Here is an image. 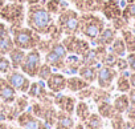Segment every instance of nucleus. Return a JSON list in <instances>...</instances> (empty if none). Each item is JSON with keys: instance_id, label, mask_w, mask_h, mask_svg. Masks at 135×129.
Instances as JSON below:
<instances>
[{"instance_id": "f257e3e1", "label": "nucleus", "mask_w": 135, "mask_h": 129, "mask_svg": "<svg viewBox=\"0 0 135 129\" xmlns=\"http://www.w3.org/2000/svg\"><path fill=\"white\" fill-rule=\"evenodd\" d=\"M25 21L27 27L40 36H46L56 23L53 20V15L48 12L44 3L31 4L25 14Z\"/></svg>"}, {"instance_id": "f03ea898", "label": "nucleus", "mask_w": 135, "mask_h": 129, "mask_svg": "<svg viewBox=\"0 0 135 129\" xmlns=\"http://www.w3.org/2000/svg\"><path fill=\"white\" fill-rule=\"evenodd\" d=\"M106 27L105 19L93 12H81L80 15V32L88 41H94L97 36Z\"/></svg>"}, {"instance_id": "7ed1b4c3", "label": "nucleus", "mask_w": 135, "mask_h": 129, "mask_svg": "<svg viewBox=\"0 0 135 129\" xmlns=\"http://www.w3.org/2000/svg\"><path fill=\"white\" fill-rule=\"evenodd\" d=\"M9 31L12 35L13 45L20 49H24V51H31V49L37 48V44H38L40 39L42 37V36L37 35L36 32H33L28 27L9 28Z\"/></svg>"}, {"instance_id": "20e7f679", "label": "nucleus", "mask_w": 135, "mask_h": 129, "mask_svg": "<svg viewBox=\"0 0 135 129\" xmlns=\"http://www.w3.org/2000/svg\"><path fill=\"white\" fill-rule=\"evenodd\" d=\"M25 7L23 3H6L0 10V19L9 24V28L23 27L25 21Z\"/></svg>"}, {"instance_id": "39448f33", "label": "nucleus", "mask_w": 135, "mask_h": 129, "mask_svg": "<svg viewBox=\"0 0 135 129\" xmlns=\"http://www.w3.org/2000/svg\"><path fill=\"white\" fill-rule=\"evenodd\" d=\"M56 25L65 36L77 35L80 32V14L76 10L68 8L58 15Z\"/></svg>"}, {"instance_id": "423d86ee", "label": "nucleus", "mask_w": 135, "mask_h": 129, "mask_svg": "<svg viewBox=\"0 0 135 129\" xmlns=\"http://www.w3.org/2000/svg\"><path fill=\"white\" fill-rule=\"evenodd\" d=\"M29 110L36 116L38 117L40 120H42L49 128L54 126L56 124V120H57V109L53 104H42V103H38V101H35L31 104V108Z\"/></svg>"}, {"instance_id": "0eeeda50", "label": "nucleus", "mask_w": 135, "mask_h": 129, "mask_svg": "<svg viewBox=\"0 0 135 129\" xmlns=\"http://www.w3.org/2000/svg\"><path fill=\"white\" fill-rule=\"evenodd\" d=\"M68 52L61 41H56L50 45L49 51L45 53V64L56 69H62Z\"/></svg>"}, {"instance_id": "6e6552de", "label": "nucleus", "mask_w": 135, "mask_h": 129, "mask_svg": "<svg viewBox=\"0 0 135 129\" xmlns=\"http://www.w3.org/2000/svg\"><path fill=\"white\" fill-rule=\"evenodd\" d=\"M40 65H41V53L35 48L25 52V56L20 65V71L28 77H36Z\"/></svg>"}, {"instance_id": "1a4fd4ad", "label": "nucleus", "mask_w": 135, "mask_h": 129, "mask_svg": "<svg viewBox=\"0 0 135 129\" xmlns=\"http://www.w3.org/2000/svg\"><path fill=\"white\" fill-rule=\"evenodd\" d=\"M61 43L64 44L65 49L68 53L70 55H77V56H82L89 48H90V43L86 39H81L77 35H69L65 36Z\"/></svg>"}, {"instance_id": "9d476101", "label": "nucleus", "mask_w": 135, "mask_h": 129, "mask_svg": "<svg viewBox=\"0 0 135 129\" xmlns=\"http://www.w3.org/2000/svg\"><path fill=\"white\" fill-rule=\"evenodd\" d=\"M16 121L21 129H50L42 120L36 117L29 109L20 113L17 116Z\"/></svg>"}, {"instance_id": "9b49d317", "label": "nucleus", "mask_w": 135, "mask_h": 129, "mask_svg": "<svg viewBox=\"0 0 135 129\" xmlns=\"http://www.w3.org/2000/svg\"><path fill=\"white\" fill-rule=\"evenodd\" d=\"M7 81L15 88L16 92L20 93H27L29 85H31V80L27 75H24L21 71L19 69H12L9 73L6 75Z\"/></svg>"}, {"instance_id": "f8f14e48", "label": "nucleus", "mask_w": 135, "mask_h": 129, "mask_svg": "<svg viewBox=\"0 0 135 129\" xmlns=\"http://www.w3.org/2000/svg\"><path fill=\"white\" fill-rule=\"evenodd\" d=\"M118 76V72L115 68L113 67H106V65H101L97 71V84L99 88L103 89H111L113 83L115 81Z\"/></svg>"}, {"instance_id": "ddd939ff", "label": "nucleus", "mask_w": 135, "mask_h": 129, "mask_svg": "<svg viewBox=\"0 0 135 129\" xmlns=\"http://www.w3.org/2000/svg\"><path fill=\"white\" fill-rule=\"evenodd\" d=\"M77 100L76 97L68 96V95H60L56 93L54 99H53V105L58 108V110L65 112L68 114H73L74 113V108H76Z\"/></svg>"}, {"instance_id": "4468645a", "label": "nucleus", "mask_w": 135, "mask_h": 129, "mask_svg": "<svg viewBox=\"0 0 135 129\" xmlns=\"http://www.w3.org/2000/svg\"><path fill=\"white\" fill-rule=\"evenodd\" d=\"M122 8L123 7L120 6L119 0H105L101 12L106 20L113 21L114 19H118L122 16Z\"/></svg>"}, {"instance_id": "2eb2a0df", "label": "nucleus", "mask_w": 135, "mask_h": 129, "mask_svg": "<svg viewBox=\"0 0 135 129\" xmlns=\"http://www.w3.org/2000/svg\"><path fill=\"white\" fill-rule=\"evenodd\" d=\"M13 40L9 31L4 23H0V55H8L13 48Z\"/></svg>"}, {"instance_id": "dca6fc26", "label": "nucleus", "mask_w": 135, "mask_h": 129, "mask_svg": "<svg viewBox=\"0 0 135 129\" xmlns=\"http://www.w3.org/2000/svg\"><path fill=\"white\" fill-rule=\"evenodd\" d=\"M17 97L15 88L7 81L6 77H0V101L4 104H12Z\"/></svg>"}, {"instance_id": "f3484780", "label": "nucleus", "mask_w": 135, "mask_h": 129, "mask_svg": "<svg viewBox=\"0 0 135 129\" xmlns=\"http://www.w3.org/2000/svg\"><path fill=\"white\" fill-rule=\"evenodd\" d=\"M45 83H46V88L53 93H61L64 89H66V76L64 73L53 72Z\"/></svg>"}, {"instance_id": "a211bd4d", "label": "nucleus", "mask_w": 135, "mask_h": 129, "mask_svg": "<svg viewBox=\"0 0 135 129\" xmlns=\"http://www.w3.org/2000/svg\"><path fill=\"white\" fill-rule=\"evenodd\" d=\"M118 36V32L110 25V27H105L102 29V32L97 36V39L93 41L95 45H101V47H110V44L115 40V37Z\"/></svg>"}, {"instance_id": "6ab92c4d", "label": "nucleus", "mask_w": 135, "mask_h": 129, "mask_svg": "<svg viewBox=\"0 0 135 129\" xmlns=\"http://www.w3.org/2000/svg\"><path fill=\"white\" fill-rule=\"evenodd\" d=\"M81 65H82V61H81L80 56L68 53V56L65 59V64H64L62 71L65 73H69V75H76V73H78V69L81 68Z\"/></svg>"}, {"instance_id": "aec40b11", "label": "nucleus", "mask_w": 135, "mask_h": 129, "mask_svg": "<svg viewBox=\"0 0 135 129\" xmlns=\"http://www.w3.org/2000/svg\"><path fill=\"white\" fill-rule=\"evenodd\" d=\"M74 125H76V122H74L72 114H68L61 110L57 112V120L54 124L56 129H73Z\"/></svg>"}, {"instance_id": "412c9836", "label": "nucleus", "mask_w": 135, "mask_h": 129, "mask_svg": "<svg viewBox=\"0 0 135 129\" xmlns=\"http://www.w3.org/2000/svg\"><path fill=\"white\" fill-rule=\"evenodd\" d=\"M90 84L86 83L84 79H81L80 76H70V77H66V89L69 92H73V93H77L80 91H82L84 88L89 87Z\"/></svg>"}, {"instance_id": "4be33fe9", "label": "nucleus", "mask_w": 135, "mask_h": 129, "mask_svg": "<svg viewBox=\"0 0 135 129\" xmlns=\"http://www.w3.org/2000/svg\"><path fill=\"white\" fill-rule=\"evenodd\" d=\"M44 6L50 15H60L61 12L69 8L68 2H65V0H48L44 3Z\"/></svg>"}, {"instance_id": "5701e85b", "label": "nucleus", "mask_w": 135, "mask_h": 129, "mask_svg": "<svg viewBox=\"0 0 135 129\" xmlns=\"http://www.w3.org/2000/svg\"><path fill=\"white\" fill-rule=\"evenodd\" d=\"M97 71L98 67H93V65H81V68L78 69V76L81 79H84L86 83L93 84L97 80Z\"/></svg>"}, {"instance_id": "b1692460", "label": "nucleus", "mask_w": 135, "mask_h": 129, "mask_svg": "<svg viewBox=\"0 0 135 129\" xmlns=\"http://www.w3.org/2000/svg\"><path fill=\"white\" fill-rule=\"evenodd\" d=\"M113 106H114V109H115L117 113L123 114L128 109V106H130V101H128L127 93H120V95L115 96L114 97V101H113Z\"/></svg>"}, {"instance_id": "393cba45", "label": "nucleus", "mask_w": 135, "mask_h": 129, "mask_svg": "<svg viewBox=\"0 0 135 129\" xmlns=\"http://www.w3.org/2000/svg\"><path fill=\"white\" fill-rule=\"evenodd\" d=\"M9 56V61H11V65H12V69H19L21 63H23V59L25 56V51L24 49H20L17 47H13L12 51L8 53Z\"/></svg>"}, {"instance_id": "a878e982", "label": "nucleus", "mask_w": 135, "mask_h": 129, "mask_svg": "<svg viewBox=\"0 0 135 129\" xmlns=\"http://www.w3.org/2000/svg\"><path fill=\"white\" fill-rule=\"evenodd\" d=\"M115 87L119 93H127L131 89V85L128 81V71L118 73V76L115 79Z\"/></svg>"}, {"instance_id": "bb28decb", "label": "nucleus", "mask_w": 135, "mask_h": 129, "mask_svg": "<svg viewBox=\"0 0 135 129\" xmlns=\"http://www.w3.org/2000/svg\"><path fill=\"white\" fill-rule=\"evenodd\" d=\"M85 129H103V118L98 113H90V116L82 122Z\"/></svg>"}, {"instance_id": "cd10ccee", "label": "nucleus", "mask_w": 135, "mask_h": 129, "mask_svg": "<svg viewBox=\"0 0 135 129\" xmlns=\"http://www.w3.org/2000/svg\"><path fill=\"white\" fill-rule=\"evenodd\" d=\"M120 37L123 39V43L126 45L127 53L135 52V33L131 29L126 28V29L120 31Z\"/></svg>"}, {"instance_id": "c85d7f7f", "label": "nucleus", "mask_w": 135, "mask_h": 129, "mask_svg": "<svg viewBox=\"0 0 135 129\" xmlns=\"http://www.w3.org/2000/svg\"><path fill=\"white\" fill-rule=\"evenodd\" d=\"M110 52H113L114 55H117L118 57H122V56H126L127 55V51H126V45L123 43V39L120 36H117L115 40L110 44V47H107Z\"/></svg>"}, {"instance_id": "c756f323", "label": "nucleus", "mask_w": 135, "mask_h": 129, "mask_svg": "<svg viewBox=\"0 0 135 129\" xmlns=\"http://www.w3.org/2000/svg\"><path fill=\"white\" fill-rule=\"evenodd\" d=\"M74 113H76V116H77V118L81 121V122H84L89 116H90V108H89V105L82 100V101H78L77 104H76V108H74Z\"/></svg>"}, {"instance_id": "7c9ffc66", "label": "nucleus", "mask_w": 135, "mask_h": 129, "mask_svg": "<svg viewBox=\"0 0 135 129\" xmlns=\"http://www.w3.org/2000/svg\"><path fill=\"white\" fill-rule=\"evenodd\" d=\"M98 105V114L102 117V118H111L117 112L113 106V104L110 101H103V103H99L97 104Z\"/></svg>"}, {"instance_id": "2f4dec72", "label": "nucleus", "mask_w": 135, "mask_h": 129, "mask_svg": "<svg viewBox=\"0 0 135 129\" xmlns=\"http://www.w3.org/2000/svg\"><path fill=\"white\" fill-rule=\"evenodd\" d=\"M91 99L94 100L95 104H99V103H103V101H110V99H111L110 89H103V88H99V87L94 88Z\"/></svg>"}, {"instance_id": "473e14b6", "label": "nucleus", "mask_w": 135, "mask_h": 129, "mask_svg": "<svg viewBox=\"0 0 135 129\" xmlns=\"http://www.w3.org/2000/svg\"><path fill=\"white\" fill-rule=\"evenodd\" d=\"M122 17L126 19L128 23L135 21V2L126 3L122 8Z\"/></svg>"}, {"instance_id": "72a5a7b5", "label": "nucleus", "mask_w": 135, "mask_h": 129, "mask_svg": "<svg viewBox=\"0 0 135 129\" xmlns=\"http://www.w3.org/2000/svg\"><path fill=\"white\" fill-rule=\"evenodd\" d=\"M105 0H85V12H101Z\"/></svg>"}, {"instance_id": "f704fd0d", "label": "nucleus", "mask_w": 135, "mask_h": 129, "mask_svg": "<svg viewBox=\"0 0 135 129\" xmlns=\"http://www.w3.org/2000/svg\"><path fill=\"white\" fill-rule=\"evenodd\" d=\"M52 73H53L52 67H49L48 64H45V63H44V64H41V65H40V68H38V72H37V76H36V77H38L41 81H46Z\"/></svg>"}, {"instance_id": "c9c22d12", "label": "nucleus", "mask_w": 135, "mask_h": 129, "mask_svg": "<svg viewBox=\"0 0 135 129\" xmlns=\"http://www.w3.org/2000/svg\"><path fill=\"white\" fill-rule=\"evenodd\" d=\"M117 59H118V56L114 55L113 52H110V51L107 49V52H106V53L103 55V57L101 59V65H106V67H113V68H114Z\"/></svg>"}, {"instance_id": "e433bc0d", "label": "nucleus", "mask_w": 135, "mask_h": 129, "mask_svg": "<svg viewBox=\"0 0 135 129\" xmlns=\"http://www.w3.org/2000/svg\"><path fill=\"white\" fill-rule=\"evenodd\" d=\"M12 71V65L8 57H6V55H0V73L2 75H7Z\"/></svg>"}, {"instance_id": "4c0bfd02", "label": "nucleus", "mask_w": 135, "mask_h": 129, "mask_svg": "<svg viewBox=\"0 0 135 129\" xmlns=\"http://www.w3.org/2000/svg\"><path fill=\"white\" fill-rule=\"evenodd\" d=\"M111 23V27L117 31V32H120V31H123V29H126V28H128V25H130V23L126 20V19H123L122 16L120 17H118V19H114L113 21H110Z\"/></svg>"}, {"instance_id": "58836bf2", "label": "nucleus", "mask_w": 135, "mask_h": 129, "mask_svg": "<svg viewBox=\"0 0 135 129\" xmlns=\"http://www.w3.org/2000/svg\"><path fill=\"white\" fill-rule=\"evenodd\" d=\"M110 121H111V129H123L124 122H126V120L123 118V114L120 113H115L110 118Z\"/></svg>"}, {"instance_id": "ea45409f", "label": "nucleus", "mask_w": 135, "mask_h": 129, "mask_svg": "<svg viewBox=\"0 0 135 129\" xmlns=\"http://www.w3.org/2000/svg\"><path fill=\"white\" fill-rule=\"evenodd\" d=\"M114 68L117 69L118 73H120V72H127V71H128V64H127L126 56H122V57H118V59H117Z\"/></svg>"}, {"instance_id": "a19ab883", "label": "nucleus", "mask_w": 135, "mask_h": 129, "mask_svg": "<svg viewBox=\"0 0 135 129\" xmlns=\"http://www.w3.org/2000/svg\"><path fill=\"white\" fill-rule=\"evenodd\" d=\"M93 92H94V87L89 85V87L84 88L82 91L77 92V97H78L81 101H82V100H86V99H91V96H93Z\"/></svg>"}, {"instance_id": "79ce46f5", "label": "nucleus", "mask_w": 135, "mask_h": 129, "mask_svg": "<svg viewBox=\"0 0 135 129\" xmlns=\"http://www.w3.org/2000/svg\"><path fill=\"white\" fill-rule=\"evenodd\" d=\"M126 60L128 64V71L130 72H135V52L127 53L126 55Z\"/></svg>"}, {"instance_id": "37998d69", "label": "nucleus", "mask_w": 135, "mask_h": 129, "mask_svg": "<svg viewBox=\"0 0 135 129\" xmlns=\"http://www.w3.org/2000/svg\"><path fill=\"white\" fill-rule=\"evenodd\" d=\"M69 3H72L78 12H85V0H68Z\"/></svg>"}, {"instance_id": "c03bdc74", "label": "nucleus", "mask_w": 135, "mask_h": 129, "mask_svg": "<svg viewBox=\"0 0 135 129\" xmlns=\"http://www.w3.org/2000/svg\"><path fill=\"white\" fill-rule=\"evenodd\" d=\"M126 113V116H127V118L130 120V121H135V108L134 106H128V109L124 112Z\"/></svg>"}, {"instance_id": "a18cd8bd", "label": "nucleus", "mask_w": 135, "mask_h": 129, "mask_svg": "<svg viewBox=\"0 0 135 129\" xmlns=\"http://www.w3.org/2000/svg\"><path fill=\"white\" fill-rule=\"evenodd\" d=\"M127 96H128V101H130V105L135 108V88H131L128 92H127Z\"/></svg>"}, {"instance_id": "49530a36", "label": "nucleus", "mask_w": 135, "mask_h": 129, "mask_svg": "<svg viewBox=\"0 0 135 129\" xmlns=\"http://www.w3.org/2000/svg\"><path fill=\"white\" fill-rule=\"evenodd\" d=\"M0 129H21L20 126L16 128V126H12L9 124H7L6 121H0Z\"/></svg>"}, {"instance_id": "de8ad7c7", "label": "nucleus", "mask_w": 135, "mask_h": 129, "mask_svg": "<svg viewBox=\"0 0 135 129\" xmlns=\"http://www.w3.org/2000/svg\"><path fill=\"white\" fill-rule=\"evenodd\" d=\"M128 81L131 88H135V72H128Z\"/></svg>"}, {"instance_id": "09e8293b", "label": "nucleus", "mask_w": 135, "mask_h": 129, "mask_svg": "<svg viewBox=\"0 0 135 129\" xmlns=\"http://www.w3.org/2000/svg\"><path fill=\"white\" fill-rule=\"evenodd\" d=\"M25 2L31 6V4H37V3H40L41 2V0H25Z\"/></svg>"}, {"instance_id": "8fccbe9b", "label": "nucleus", "mask_w": 135, "mask_h": 129, "mask_svg": "<svg viewBox=\"0 0 135 129\" xmlns=\"http://www.w3.org/2000/svg\"><path fill=\"white\" fill-rule=\"evenodd\" d=\"M128 29H131L134 33H135V21H131L130 25H128Z\"/></svg>"}, {"instance_id": "3c124183", "label": "nucleus", "mask_w": 135, "mask_h": 129, "mask_svg": "<svg viewBox=\"0 0 135 129\" xmlns=\"http://www.w3.org/2000/svg\"><path fill=\"white\" fill-rule=\"evenodd\" d=\"M8 2H11V3H25V0H8Z\"/></svg>"}, {"instance_id": "603ef678", "label": "nucleus", "mask_w": 135, "mask_h": 129, "mask_svg": "<svg viewBox=\"0 0 135 129\" xmlns=\"http://www.w3.org/2000/svg\"><path fill=\"white\" fill-rule=\"evenodd\" d=\"M6 2H7V0H0V10H2V7L6 4Z\"/></svg>"}, {"instance_id": "864d4df0", "label": "nucleus", "mask_w": 135, "mask_h": 129, "mask_svg": "<svg viewBox=\"0 0 135 129\" xmlns=\"http://www.w3.org/2000/svg\"><path fill=\"white\" fill-rule=\"evenodd\" d=\"M123 2H126V3H132V2H135V0H123Z\"/></svg>"}]
</instances>
